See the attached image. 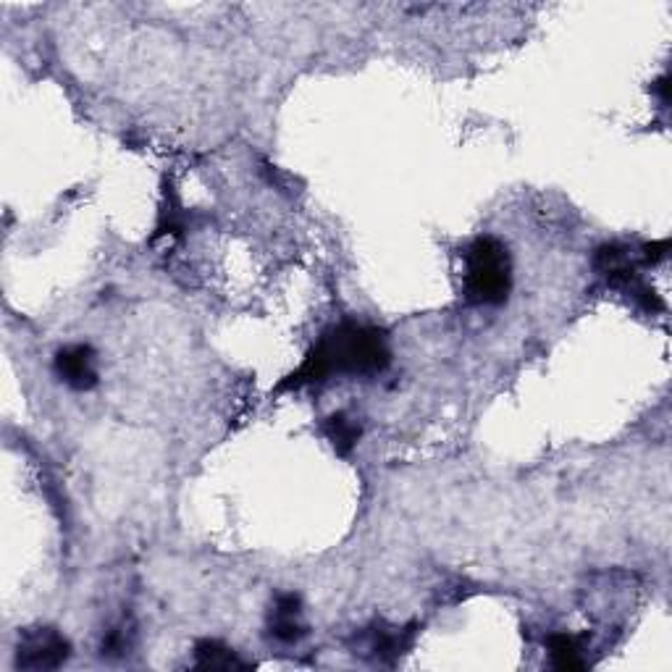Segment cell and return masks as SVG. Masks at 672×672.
<instances>
[{
    "label": "cell",
    "instance_id": "obj_8",
    "mask_svg": "<svg viewBox=\"0 0 672 672\" xmlns=\"http://www.w3.org/2000/svg\"><path fill=\"white\" fill-rule=\"evenodd\" d=\"M323 431H326L328 442H332V447L339 452L341 457L350 455L355 449V444H358V439L363 431H360V425L355 423L352 418H347L345 412H336L326 420V425H323Z\"/></svg>",
    "mask_w": 672,
    "mask_h": 672
},
{
    "label": "cell",
    "instance_id": "obj_7",
    "mask_svg": "<svg viewBox=\"0 0 672 672\" xmlns=\"http://www.w3.org/2000/svg\"><path fill=\"white\" fill-rule=\"evenodd\" d=\"M549 657L557 670H584L588 664L586 659V641L578 636H567V633H554L547 638Z\"/></svg>",
    "mask_w": 672,
    "mask_h": 672
},
{
    "label": "cell",
    "instance_id": "obj_10",
    "mask_svg": "<svg viewBox=\"0 0 672 672\" xmlns=\"http://www.w3.org/2000/svg\"><path fill=\"white\" fill-rule=\"evenodd\" d=\"M668 248L670 244L664 242H655V244H644V261L646 263H659V261H664V257H668Z\"/></svg>",
    "mask_w": 672,
    "mask_h": 672
},
{
    "label": "cell",
    "instance_id": "obj_9",
    "mask_svg": "<svg viewBox=\"0 0 672 672\" xmlns=\"http://www.w3.org/2000/svg\"><path fill=\"white\" fill-rule=\"evenodd\" d=\"M195 657H197V668L200 670H239L248 668V664L239 659L229 646L218 644V641H200L195 646Z\"/></svg>",
    "mask_w": 672,
    "mask_h": 672
},
{
    "label": "cell",
    "instance_id": "obj_3",
    "mask_svg": "<svg viewBox=\"0 0 672 672\" xmlns=\"http://www.w3.org/2000/svg\"><path fill=\"white\" fill-rule=\"evenodd\" d=\"M71 655V644L56 628L37 625L19 633L16 641V668L19 670H56L67 662Z\"/></svg>",
    "mask_w": 672,
    "mask_h": 672
},
{
    "label": "cell",
    "instance_id": "obj_2",
    "mask_svg": "<svg viewBox=\"0 0 672 672\" xmlns=\"http://www.w3.org/2000/svg\"><path fill=\"white\" fill-rule=\"evenodd\" d=\"M513 289V261L500 239L478 237L465 250V295L473 305H502Z\"/></svg>",
    "mask_w": 672,
    "mask_h": 672
},
{
    "label": "cell",
    "instance_id": "obj_5",
    "mask_svg": "<svg viewBox=\"0 0 672 672\" xmlns=\"http://www.w3.org/2000/svg\"><path fill=\"white\" fill-rule=\"evenodd\" d=\"M416 641V631L412 628H386V625H376V628H368L360 638V646L365 651H360L363 657L376 659V662L392 664L394 659H399L410 649Z\"/></svg>",
    "mask_w": 672,
    "mask_h": 672
},
{
    "label": "cell",
    "instance_id": "obj_4",
    "mask_svg": "<svg viewBox=\"0 0 672 672\" xmlns=\"http://www.w3.org/2000/svg\"><path fill=\"white\" fill-rule=\"evenodd\" d=\"M56 373L76 392H89L98 384V358L89 345H69L56 352Z\"/></svg>",
    "mask_w": 672,
    "mask_h": 672
},
{
    "label": "cell",
    "instance_id": "obj_1",
    "mask_svg": "<svg viewBox=\"0 0 672 672\" xmlns=\"http://www.w3.org/2000/svg\"><path fill=\"white\" fill-rule=\"evenodd\" d=\"M392 352L386 336L373 326L341 323L315 341L305 363L281 384V389H300L305 384H321L328 376H376L389 368Z\"/></svg>",
    "mask_w": 672,
    "mask_h": 672
},
{
    "label": "cell",
    "instance_id": "obj_6",
    "mask_svg": "<svg viewBox=\"0 0 672 672\" xmlns=\"http://www.w3.org/2000/svg\"><path fill=\"white\" fill-rule=\"evenodd\" d=\"M268 628L276 641H281V644L300 641V638L308 633L305 623H302L300 597H295V593H284V597L276 599L274 610H271Z\"/></svg>",
    "mask_w": 672,
    "mask_h": 672
}]
</instances>
